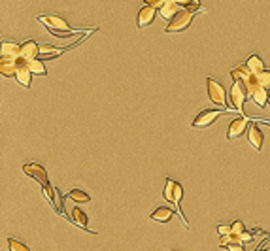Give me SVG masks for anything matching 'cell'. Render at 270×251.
I'll use <instances>...</instances> for the list:
<instances>
[{
  "label": "cell",
  "instance_id": "obj_27",
  "mask_svg": "<svg viewBox=\"0 0 270 251\" xmlns=\"http://www.w3.org/2000/svg\"><path fill=\"white\" fill-rule=\"evenodd\" d=\"M217 232H219V238L233 234V232H231V225H225V223H219V225H217Z\"/></svg>",
  "mask_w": 270,
  "mask_h": 251
},
{
  "label": "cell",
  "instance_id": "obj_10",
  "mask_svg": "<svg viewBox=\"0 0 270 251\" xmlns=\"http://www.w3.org/2000/svg\"><path fill=\"white\" fill-rule=\"evenodd\" d=\"M248 129H249L248 117H235L227 129V138L229 140H235V138L242 136Z\"/></svg>",
  "mask_w": 270,
  "mask_h": 251
},
{
  "label": "cell",
  "instance_id": "obj_28",
  "mask_svg": "<svg viewBox=\"0 0 270 251\" xmlns=\"http://www.w3.org/2000/svg\"><path fill=\"white\" fill-rule=\"evenodd\" d=\"M164 2H166V0H151L148 4H150L151 8H155V10H161V8L164 6Z\"/></svg>",
  "mask_w": 270,
  "mask_h": 251
},
{
  "label": "cell",
  "instance_id": "obj_15",
  "mask_svg": "<svg viewBox=\"0 0 270 251\" xmlns=\"http://www.w3.org/2000/svg\"><path fill=\"white\" fill-rule=\"evenodd\" d=\"M0 57H8V59H21V43L17 42H2L0 47Z\"/></svg>",
  "mask_w": 270,
  "mask_h": 251
},
{
  "label": "cell",
  "instance_id": "obj_12",
  "mask_svg": "<svg viewBox=\"0 0 270 251\" xmlns=\"http://www.w3.org/2000/svg\"><path fill=\"white\" fill-rule=\"evenodd\" d=\"M15 81L25 87V89H29L30 83H32V72L29 70V65H27L25 59H19V68H17V74H15Z\"/></svg>",
  "mask_w": 270,
  "mask_h": 251
},
{
  "label": "cell",
  "instance_id": "obj_16",
  "mask_svg": "<svg viewBox=\"0 0 270 251\" xmlns=\"http://www.w3.org/2000/svg\"><path fill=\"white\" fill-rule=\"evenodd\" d=\"M178 8L179 6H178V2H176V0H166V2H164V6L159 10V15H161L163 19H166V21L170 23L172 19H174V15L179 12Z\"/></svg>",
  "mask_w": 270,
  "mask_h": 251
},
{
  "label": "cell",
  "instance_id": "obj_13",
  "mask_svg": "<svg viewBox=\"0 0 270 251\" xmlns=\"http://www.w3.org/2000/svg\"><path fill=\"white\" fill-rule=\"evenodd\" d=\"M21 59L25 61H36L40 59V43L34 40H27L21 43Z\"/></svg>",
  "mask_w": 270,
  "mask_h": 251
},
{
  "label": "cell",
  "instance_id": "obj_22",
  "mask_svg": "<svg viewBox=\"0 0 270 251\" xmlns=\"http://www.w3.org/2000/svg\"><path fill=\"white\" fill-rule=\"evenodd\" d=\"M70 200H74V202H89L91 200V196L85 193V191H81V189H72V191H68V194H66Z\"/></svg>",
  "mask_w": 270,
  "mask_h": 251
},
{
  "label": "cell",
  "instance_id": "obj_9",
  "mask_svg": "<svg viewBox=\"0 0 270 251\" xmlns=\"http://www.w3.org/2000/svg\"><path fill=\"white\" fill-rule=\"evenodd\" d=\"M155 17H157L155 8H151L150 4H144V6L140 8V12H138V15H136V25H138L140 29L150 27L151 23L155 21Z\"/></svg>",
  "mask_w": 270,
  "mask_h": 251
},
{
  "label": "cell",
  "instance_id": "obj_14",
  "mask_svg": "<svg viewBox=\"0 0 270 251\" xmlns=\"http://www.w3.org/2000/svg\"><path fill=\"white\" fill-rule=\"evenodd\" d=\"M19 68V59H8V57H0V74L4 78H15Z\"/></svg>",
  "mask_w": 270,
  "mask_h": 251
},
{
  "label": "cell",
  "instance_id": "obj_1",
  "mask_svg": "<svg viewBox=\"0 0 270 251\" xmlns=\"http://www.w3.org/2000/svg\"><path fill=\"white\" fill-rule=\"evenodd\" d=\"M38 21L46 25V29L50 30L51 34L59 36V38H66V36L70 34H79V32H83V29H74L68 25L66 19H63L61 15L57 14H42L38 15Z\"/></svg>",
  "mask_w": 270,
  "mask_h": 251
},
{
  "label": "cell",
  "instance_id": "obj_24",
  "mask_svg": "<svg viewBox=\"0 0 270 251\" xmlns=\"http://www.w3.org/2000/svg\"><path fill=\"white\" fill-rule=\"evenodd\" d=\"M246 225H244V221H240V219H236V221L231 223V232L235 234V236H240V234H244L246 232Z\"/></svg>",
  "mask_w": 270,
  "mask_h": 251
},
{
  "label": "cell",
  "instance_id": "obj_20",
  "mask_svg": "<svg viewBox=\"0 0 270 251\" xmlns=\"http://www.w3.org/2000/svg\"><path fill=\"white\" fill-rule=\"evenodd\" d=\"M251 101L255 102L259 108H266L270 104V91H266L264 87H261V89L251 96Z\"/></svg>",
  "mask_w": 270,
  "mask_h": 251
},
{
  "label": "cell",
  "instance_id": "obj_17",
  "mask_svg": "<svg viewBox=\"0 0 270 251\" xmlns=\"http://www.w3.org/2000/svg\"><path fill=\"white\" fill-rule=\"evenodd\" d=\"M172 215H174V212H172L170 208H166V206H157V208L151 212V219L159 223H168L172 219Z\"/></svg>",
  "mask_w": 270,
  "mask_h": 251
},
{
  "label": "cell",
  "instance_id": "obj_29",
  "mask_svg": "<svg viewBox=\"0 0 270 251\" xmlns=\"http://www.w3.org/2000/svg\"><path fill=\"white\" fill-rule=\"evenodd\" d=\"M229 251H246V249H244V245L242 244H233L231 247H229Z\"/></svg>",
  "mask_w": 270,
  "mask_h": 251
},
{
  "label": "cell",
  "instance_id": "obj_8",
  "mask_svg": "<svg viewBox=\"0 0 270 251\" xmlns=\"http://www.w3.org/2000/svg\"><path fill=\"white\" fill-rule=\"evenodd\" d=\"M23 172L27 174L29 178L36 179L42 187L50 185V179H48L46 168H43L42 165H38V163H25V165H23Z\"/></svg>",
  "mask_w": 270,
  "mask_h": 251
},
{
  "label": "cell",
  "instance_id": "obj_2",
  "mask_svg": "<svg viewBox=\"0 0 270 251\" xmlns=\"http://www.w3.org/2000/svg\"><path fill=\"white\" fill-rule=\"evenodd\" d=\"M163 196L164 200H168L170 204L176 206V214L179 215V219L184 223V227L189 230V223L185 219L184 212H182V198H184V187L179 185L176 179L172 178H166V183H164V189H163Z\"/></svg>",
  "mask_w": 270,
  "mask_h": 251
},
{
  "label": "cell",
  "instance_id": "obj_7",
  "mask_svg": "<svg viewBox=\"0 0 270 251\" xmlns=\"http://www.w3.org/2000/svg\"><path fill=\"white\" fill-rule=\"evenodd\" d=\"M246 98H248V93H246V89L242 87V83L233 81V87L229 89L231 108L236 110V112H240V114H244V102H246Z\"/></svg>",
  "mask_w": 270,
  "mask_h": 251
},
{
  "label": "cell",
  "instance_id": "obj_30",
  "mask_svg": "<svg viewBox=\"0 0 270 251\" xmlns=\"http://www.w3.org/2000/svg\"><path fill=\"white\" fill-rule=\"evenodd\" d=\"M261 251H270V247H261Z\"/></svg>",
  "mask_w": 270,
  "mask_h": 251
},
{
  "label": "cell",
  "instance_id": "obj_6",
  "mask_svg": "<svg viewBox=\"0 0 270 251\" xmlns=\"http://www.w3.org/2000/svg\"><path fill=\"white\" fill-rule=\"evenodd\" d=\"M193 19H195V14H193V12L179 10L178 14L174 15V19L166 25L164 32H168V34H172V32H184V30H187L189 27H191Z\"/></svg>",
  "mask_w": 270,
  "mask_h": 251
},
{
  "label": "cell",
  "instance_id": "obj_26",
  "mask_svg": "<svg viewBox=\"0 0 270 251\" xmlns=\"http://www.w3.org/2000/svg\"><path fill=\"white\" fill-rule=\"evenodd\" d=\"M178 6H182L184 10H187V12H200L202 10V6H200L199 2H178Z\"/></svg>",
  "mask_w": 270,
  "mask_h": 251
},
{
  "label": "cell",
  "instance_id": "obj_4",
  "mask_svg": "<svg viewBox=\"0 0 270 251\" xmlns=\"http://www.w3.org/2000/svg\"><path fill=\"white\" fill-rule=\"evenodd\" d=\"M206 87H208V98L212 104L215 106L225 108V110H233V108H227V91H225V87L221 85V81L213 78H206Z\"/></svg>",
  "mask_w": 270,
  "mask_h": 251
},
{
  "label": "cell",
  "instance_id": "obj_5",
  "mask_svg": "<svg viewBox=\"0 0 270 251\" xmlns=\"http://www.w3.org/2000/svg\"><path fill=\"white\" fill-rule=\"evenodd\" d=\"M229 112H235V110H219V108L217 110H202L191 121V127H195V129H206V127H210V125L217 121L221 115L229 114Z\"/></svg>",
  "mask_w": 270,
  "mask_h": 251
},
{
  "label": "cell",
  "instance_id": "obj_18",
  "mask_svg": "<svg viewBox=\"0 0 270 251\" xmlns=\"http://www.w3.org/2000/svg\"><path fill=\"white\" fill-rule=\"evenodd\" d=\"M70 217H72V221L76 223L79 229L87 230V223H89V219H87V214L79 208V206H74V208L70 210Z\"/></svg>",
  "mask_w": 270,
  "mask_h": 251
},
{
  "label": "cell",
  "instance_id": "obj_11",
  "mask_svg": "<svg viewBox=\"0 0 270 251\" xmlns=\"http://www.w3.org/2000/svg\"><path fill=\"white\" fill-rule=\"evenodd\" d=\"M248 142L249 145L253 147L255 151H261L263 149V142H264V132L259 127H257L255 123H251L248 129Z\"/></svg>",
  "mask_w": 270,
  "mask_h": 251
},
{
  "label": "cell",
  "instance_id": "obj_23",
  "mask_svg": "<svg viewBox=\"0 0 270 251\" xmlns=\"http://www.w3.org/2000/svg\"><path fill=\"white\" fill-rule=\"evenodd\" d=\"M8 249L10 251H30L23 242L15 240V238H8Z\"/></svg>",
  "mask_w": 270,
  "mask_h": 251
},
{
  "label": "cell",
  "instance_id": "obj_25",
  "mask_svg": "<svg viewBox=\"0 0 270 251\" xmlns=\"http://www.w3.org/2000/svg\"><path fill=\"white\" fill-rule=\"evenodd\" d=\"M257 78H259V83H261V87H264L266 91H270V70L261 72Z\"/></svg>",
  "mask_w": 270,
  "mask_h": 251
},
{
  "label": "cell",
  "instance_id": "obj_21",
  "mask_svg": "<svg viewBox=\"0 0 270 251\" xmlns=\"http://www.w3.org/2000/svg\"><path fill=\"white\" fill-rule=\"evenodd\" d=\"M27 65H29V70L32 72V76H46L48 74V68L43 65L42 59H36V61H27Z\"/></svg>",
  "mask_w": 270,
  "mask_h": 251
},
{
  "label": "cell",
  "instance_id": "obj_19",
  "mask_svg": "<svg viewBox=\"0 0 270 251\" xmlns=\"http://www.w3.org/2000/svg\"><path fill=\"white\" fill-rule=\"evenodd\" d=\"M246 66H248L249 70L253 72L255 76H259L261 72L266 70V68H264V63L261 61V57H259V55H249L248 61H246Z\"/></svg>",
  "mask_w": 270,
  "mask_h": 251
},
{
  "label": "cell",
  "instance_id": "obj_3",
  "mask_svg": "<svg viewBox=\"0 0 270 251\" xmlns=\"http://www.w3.org/2000/svg\"><path fill=\"white\" fill-rule=\"evenodd\" d=\"M231 78H233V81H238V83H242V87L246 89V93H248L249 98H251V96H253V94H255L257 91L261 89L259 78H257L255 74L249 70L246 65L233 68V70H231Z\"/></svg>",
  "mask_w": 270,
  "mask_h": 251
}]
</instances>
